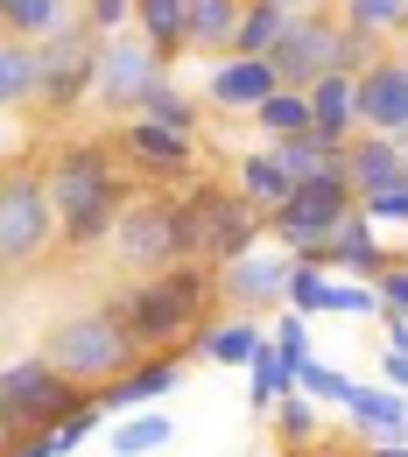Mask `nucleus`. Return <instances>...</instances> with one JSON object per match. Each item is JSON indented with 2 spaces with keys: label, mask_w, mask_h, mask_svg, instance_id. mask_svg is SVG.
Returning a JSON list of instances; mask_svg holds the SVG:
<instances>
[{
  "label": "nucleus",
  "mask_w": 408,
  "mask_h": 457,
  "mask_svg": "<svg viewBox=\"0 0 408 457\" xmlns=\"http://www.w3.org/2000/svg\"><path fill=\"white\" fill-rule=\"evenodd\" d=\"M43 183H50V204L63 219V253L113 246L120 219L134 204V183H127V162H120L113 141H99V134L57 141V155L43 162Z\"/></svg>",
  "instance_id": "f257e3e1"
},
{
  "label": "nucleus",
  "mask_w": 408,
  "mask_h": 457,
  "mask_svg": "<svg viewBox=\"0 0 408 457\" xmlns=\"http://www.w3.org/2000/svg\"><path fill=\"white\" fill-rule=\"evenodd\" d=\"M212 303H219V268H204V261H183L170 275H148V282L99 295V310L113 324H127V338L141 352H190L197 331L212 324Z\"/></svg>",
  "instance_id": "f03ea898"
},
{
  "label": "nucleus",
  "mask_w": 408,
  "mask_h": 457,
  "mask_svg": "<svg viewBox=\"0 0 408 457\" xmlns=\"http://www.w3.org/2000/svg\"><path fill=\"white\" fill-rule=\"evenodd\" d=\"M78 408H92V395L78 380H63L50 366V352H14L7 359V373H0V429H7V444L14 436H57Z\"/></svg>",
  "instance_id": "7ed1b4c3"
},
{
  "label": "nucleus",
  "mask_w": 408,
  "mask_h": 457,
  "mask_svg": "<svg viewBox=\"0 0 408 457\" xmlns=\"http://www.w3.org/2000/svg\"><path fill=\"white\" fill-rule=\"evenodd\" d=\"M43 352H50V366H57L63 380H78L85 395L113 387L120 373H134V366L148 359L141 345L127 338V324H113L99 303H92V310H78V317H63V324H50Z\"/></svg>",
  "instance_id": "20e7f679"
},
{
  "label": "nucleus",
  "mask_w": 408,
  "mask_h": 457,
  "mask_svg": "<svg viewBox=\"0 0 408 457\" xmlns=\"http://www.w3.org/2000/svg\"><path fill=\"white\" fill-rule=\"evenodd\" d=\"M183 219H190V261H204V268H233L268 246V212H254L233 183H190Z\"/></svg>",
  "instance_id": "39448f33"
},
{
  "label": "nucleus",
  "mask_w": 408,
  "mask_h": 457,
  "mask_svg": "<svg viewBox=\"0 0 408 457\" xmlns=\"http://www.w3.org/2000/svg\"><path fill=\"white\" fill-rule=\"evenodd\" d=\"M113 261L148 282V275H170L190 261V219H183V190H134L127 219L113 232Z\"/></svg>",
  "instance_id": "423d86ee"
},
{
  "label": "nucleus",
  "mask_w": 408,
  "mask_h": 457,
  "mask_svg": "<svg viewBox=\"0 0 408 457\" xmlns=\"http://www.w3.org/2000/svg\"><path fill=\"white\" fill-rule=\"evenodd\" d=\"M352 219H359V190H352L346 176H317V183H303L289 197V212L268 219V239L289 246L296 261H317V268H324L331 239H338Z\"/></svg>",
  "instance_id": "0eeeda50"
},
{
  "label": "nucleus",
  "mask_w": 408,
  "mask_h": 457,
  "mask_svg": "<svg viewBox=\"0 0 408 457\" xmlns=\"http://www.w3.org/2000/svg\"><path fill=\"white\" fill-rule=\"evenodd\" d=\"M170 85V63L148 36H113L99 43V85H92V113L106 120H141L148 99Z\"/></svg>",
  "instance_id": "6e6552de"
},
{
  "label": "nucleus",
  "mask_w": 408,
  "mask_h": 457,
  "mask_svg": "<svg viewBox=\"0 0 408 457\" xmlns=\"http://www.w3.org/2000/svg\"><path fill=\"white\" fill-rule=\"evenodd\" d=\"M57 246H63V219L50 204V183L36 170H14L7 190H0V261L21 275V268H36Z\"/></svg>",
  "instance_id": "1a4fd4ad"
},
{
  "label": "nucleus",
  "mask_w": 408,
  "mask_h": 457,
  "mask_svg": "<svg viewBox=\"0 0 408 457\" xmlns=\"http://www.w3.org/2000/svg\"><path fill=\"white\" fill-rule=\"evenodd\" d=\"M92 85H99V43L85 29L36 50V113L43 120H71L78 106H92Z\"/></svg>",
  "instance_id": "9d476101"
},
{
  "label": "nucleus",
  "mask_w": 408,
  "mask_h": 457,
  "mask_svg": "<svg viewBox=\"0 0 408 457\" xmlns=\"http://www.w3.org/2000/svg\"><path fill=\"white\" fill-rule=\"evenodd\" d=\"M338 43H346V21H338V7L324 0V7H303L289 21V36H282V50H275V78H282V92H317L331 71H338Z\"/></svg>",
  "instance_id": "9b49d317"
},
{
  "label": "nucleus",
  "mask_w": 408,
  "mask_h": 457,
  "mask_svg": "<svg viewBox=\"0 0 408 457\" xmlns=\"http://www.w3.org/2000/svg\"><path fill=\"white\" fill-rule=\"evenodd\" d=\"M113 148L141 183H197V134H176L162 120H120Z\"/></svg>",
  "instance_id": "f8f14e48"
},
{
  "label": "nucleus",
  "mask_w": 408,
  "mask_h": 457,
  "mask_svg": "<svg viewBox=\"0 0 408 457\" xmlns=\"http://www.w3.org/2000/svg\"><path fill=\"white\" fill-rule=\"evenodd\" d=\"M289 282H296V253L289 246H261L233 268H219V303L233 317H261V310H289Z\"/></svg>",
  "instance_id": "ddd939ff"
},
{
  "label": "nucleus",
  "mask_w": 408,
  "mask_h": 457,
  "mask_svg": "<svg viewBox=\"0 0 408 457\" xmlns=\"http://www.w3.org/2000/svg\"><path fill=\"white\" fill-rule=\"evenodd\" d=\"M275 92H282V78H275L268 57H219V63H204V106H219V113H246L254 120Z\"/></svg>",
  "instance_id": "4468645a"
},
{
  "label": "nucleus",
  "mask_w": 408,
  "mask_h": 457,
  "mask_svg": "<svg viewBox=\"0 0 408 457\" xmlns=\"http://www.w3.org/2000/svg\"><path fill=\"white\" fill-rule=\"evenodd\" d=\"M183 359H190V352H148L134 373H120L113 387H99V408H106L113 422L120 415H141V408H162V401L183 387Z\"/></svg>",
  "instance_id": "2eb2a0df"
},
{
  "label": "nucleus",
  "mask_w": 408,
  "mask_h": 457,
  "mask_svg": "<svg viewBox=\"0 0 408 457\" xmlns=\"http://www.w3.org/2000/svg\"><path fill=\"white\" fill-rule=\"evenodd\" d=\"M408 127V63L387 57L359 78V134H402Z\"/></svg>",
  "instance_id": "dca6fc26"
},
{
  "label": "nucleus",
  "mask_w": 408,
  "mask_h": 457,
  "mask_svg": "<svg viewBox=\"0 0 408 457\" xmlns=\"http://www.w3.org/2000/svg\"><path fill=\"white\" fill-rule=\"evenodd\" d=\"M324 268H331V275H352V282H380L387 268H402V253H395V246L380 239V226H373L366 212H359V219H352V226L331 239Z\"/></svg>",
  "instance_id": "f3484780"
},
{
  "label": "nucleus",
  "mask_w": 408,
  "mask_h": 457,
  "mask_svg": "<svg viewBox=\"0 0 408 457\" xmlns=\"http://www.w3.org/2000/svg\"><path fill=\"white\" fill-rule=\"evenodd\" d=\"M346 183L359 197H380V190H402L408 183V155L395 134H359L346 148Z\"/></svg>",
  "instance_id": "a211bd4d"
},
{
  "label": "nucleus",
  "mask_w": 408,
  "mask_h": 457,
  "mask_svg": "<svg viewBox=\"0 0 408 457\" xmlns=\"http://www.w3.org/2000/svg\"><path fill=\"white\" fill-rule=\"evenodd\" d=\"M261 352H268L261 317H233V310H226V317H212V324L197 331V345H190V359H204V366H239V373H246Z\"/></svg>",
  "instance_id": "6ab92c4d"
},
{
  "label": "nucleus",
  "mask_w": 408,
  "mask_h": 457,
  "mask_svg": "<svg viewBox=\"0 0 408 457\" xmlns=\"http://www.w3.org/2000/svg\"><path fill=\"white\" fill-rule=\"evenodd\" d=\"M233 190L254 204V212H268V219H275V212H289V197L303 190V183H296V176L282 170L268 148H246V155L233 162Z\"/></svg>",
  "instance_id": "aec40b11"
},
{
  "label": "nucleus",
  "mask_w": 408,
  "mask_h": 457,
  "mask_svg": "<svg viewBox=\"0 0 408 457\" xmlns=\"http://www.w3.org/2000/svg\"><path fill=\"white\" fill-rule=\"evenodd\" d=\"M0 29L14 36V43H57L78 29V0H0Z\"/></svg>",
  "instance_id": "412c9836"
},
{
  "label": "nucleus",
  "mask_w": 408,
  "mask_h": 457,
  "mask_svg": "<svg viewBox=\"0 0 408 457\" xmlns=\"http://www.w3.org/2000/svg\"><path fill=\"white\" fill-rule=\"evenodd\" d=\"M346 422L359 429V436H373V444H402V436H408V395H402V387H387V380H373V387L352 395Z\"/></svg>",
  "instance_id": "4be33fe9"
},
{
  "label": "nucleus",
  "mask_w": 408,
  "mask_h": 457,
  "mask_svg": "<svg viewBox=\"0 0 408 457\" xmlns=\"http://www.w3.org/2000/svg\"><path fill=\"white\" fill-rule=\"evenodd\" d=\"M310 113H317V134L331 148H352L359 141V78L352 71H331L317 92H310Z\"/></svg>",
  "instance_id": "5701e85b"
},
{
  "label": "nucleus",
  "mask_w": 408,
  "mask_h": 457,
  "mask_svg": "<svg viewBox=\"0 0 408 457\" xmlns=\"http://www.w3.org/2000/svg\"><path fill=\"white\" fill-rule=\"evenodd\" d=\"M239 14H246V0H190V57H204V63L233 57Z\"/></svg>",
  "instance_id": "b1692460"
},
{
  "label": "nucleus",
  "mask_w": 408,
  "mask_h": 457,
  "mask_svg": "<svg viewBox=\"0 0 408 457\" xmlns=\"http://www.w3.org/2000/svg\"><path fill=\"white\" fill-rule=\"evenodd\" d=\"M134 36H148L162 63L190 57V0H134Z\"/></svg>",
  "instance_id": "393cba45"
},
{
  "label": "nucleus",
  "mask_w": 408,
  "mask_h": 457,
  "mask_svg": "<svg viewBox=\"0 0 408 457\" xmlns=\"http://www.w3.org/2000/svg\"><path fill=\"white\" fill-rule=\"evenodd\" d=\"M289 395H303V366H296V359H282V352H275V338H268V352L246 366V408L268 422V415H275V401H289Z\"/></svg>",
  "instance_id": "a878e982"
},
{
  "label": "nucleus",
  "mask_w": 408,
  "mask_h": 457,
  "mask_svg": "<svg viewBox=\"0 0 408 457\" xmlns=\"http://www.w3.org/2000/svg\"><path fill=\"white\" fill-rule=\"evenodd\" d=\"M170 436H176L170 415L162 408H141V415H120L113 429H106V451L113 457H155V451H170Z\"/></svg>",
  "instance_id": "bb28decb"
},
{
  "label": "nucleus",
  "mask_w": 408,
  "mask_h": 457,
  "mask_svg": "<svg viewBox=\"0 0 408 457\" xmlns=\"http://www.w3.org/2000/svg\"><path fill=\"white\" fill-rule=\"evenodd\" d=\"M289 21H296L289 7H275V0H246L233 57H275V50H282V36H289Z\"/></svg>",
  "instance_id": "cd10ccee"
},
{
  "label": "nucleus",
  "mask_w": 408,
  "mask_h": 457,
  "mask_svg": "<svg viewBox=\"0 0 408 457\" xmlns=\"http://www.w3.org/2000/svg\"><path fill=\"white\" fill-rule=\"evenodd\" d=\"M0 106H7V120H21L29 106H36V43H0Z\"/></svg>",
  "instance_id": "c85d7f7f"
},
{
  "label": "nucleus",
  "mask_w": 408,
  "mask_h": 457,
  "mask_svg": "<svg viewBox=\"0 0 408 457\" xmlns=\"http://www.w3.org/2000/svg\"><path fill=\"white\" fill-rule=\"evenodd\" d=\"M338 7V21L346 29H366V36H380V43H408V0H331Z\"/></svg>",
  "instance_id": "c756f323"
},
{
  "label": "nucleus",
  "mask_w": 408,
  "mask_h": 457,
  "mask_svg": "<svg viewBox=\"0 0 408 457\" xmlns=\"http://www.w3.org/2000/svg\"><path fill=\"white\" fill-rule=\"evenodd\" d=\"M268 422H275V444H282V451H317V444H324V408H317V401L310 395H289V401H275V415H268Z\"/></svg>",
  "instance_id": "7c9ffc66"
},
{
  "label": "nucleus",
  "mask_w": 408,
  "mask_h": 457,
  "mask_svg": "<svg viewBox=\"0 0 408 457\" xmlns=\"http://www.w3.org/2000/svg\"><path fill=\"white\" fill-rule=\"evenodd\" d=\"M296 183H317V176H346V148H331L324 134H303V141H282V148H268Z\"/></svg>",
  "instance_id": "2f4dec72"
},
{
  "label": "nucleus",
  "mask_w": 408,
  "mask_h": 457,
  "mask_svg": "<svg viewBox=\"0 0 408 457\" xmlns=\"http://www.w3.org/2000/svg\"><path fill=\"white\" fill-rule=\"evenodd\" d=\"M254 127L268 134V148H282V141H303V134H317V113H310V92H275L261 113H254Z\"/></svg>",
  "instance_id": "473e14b6"
},
{
  "label": "nucleus",
  "mask_w": 408,
  "mask_h": 457,
  "mask_svg": "<svg viewBox=\"0 0 408 457\" xmlns=\"http://www.w3.org/2000/svg\"><path fill=\"white\" fill-rule=\"evenodd\" d=\"M303 395L317 401V408H352L359 380H352L346 366H331V359H310V366H303Z\"/></svg>",
  "instance_id": "72a5a7b5"
},
{
  "label": "nucleus",
  "mask_w": 408,
  "mask_h": 457,
  "mask_svg": "<svg viewBox=\"0 0 408 457\" xmlns=\"http://www.w3.org/2000/svg\"><path fill=\"white\" fill-rule=\"evenodd\" d=\"M78 29H85L92 43L134 36V0H78Z\"/></svg>",
  "instance_id": "f704fd0d"
},
{
  "label": "nucleus",
  "mask_w": 408,
  "mask_h": 457,
  "mask_svg": "<svg viewBox=\"0 0 408 457\" xmlns=\"http://www.w3.org/2000/svg\"><path fill=\"white\" fill-rule=\"evenodd\" d=\"M395 57V43H380V36H366V29H346V43H338V71H352V78H366L373 63Z\"/></svg>",
  "instance_id": "c9c22d12"
},
{
  "label": "nucleus",
  "mask_w": 408,
  "mask_h": 457,
  "mask_svg": "<svg viewBox=\"0 0 408 457\" xmlns=\"http://www.w3.org/2000/svg\"><path fill=\"white\" fill-rule=\"evenodd\" d=\"M324 288H331V268H317V261H296L289 310H303V317H324Z\"/></svg>",
  "instance_id": "e433bc0d"
},
{
  "label": "nucleus",
  "mask_w": 408,
  "mask_h": 457,
  "mask_svg": "<svg viewBox=\"0 0 408 457\" xmlns=\"http://www.w3.org/2000/svg\"><path fill=\"white\" fill-rule=\"evenodd\" d=\"M141 120H162V127H176V134H197V99H183L176 78H170V85L148 99V113H141Z\"/></svg>",
  "instance_id": "4c0bfd02"
},
{
  "label": "nucleus",
  "mask_w": 408,
  "mask_h": 457,
  "mask_svg": "<svg viewBox=\"0 0 408 457\" xmlns=\"http://www.w3.org/2000/svg\"><path fill=\"white\" fill-rule=\"evenodd\" d=\"M275 352L296 359V366L317 359V352H310V317H303V310H275Z\"/></svg>",
  "instance_id": "58836bf2"
},
{
  "label": "nucleus",
  "mask_w": 408,
  "mask_h": 457,
  "mask_svg": "<svg viewBox=\"0 0 408 457\" xmlns=\"http://www.w3.org/2000/svg\"><path fill=\"white\" fill-rule=\"evenodd\" d=\"M359 212H366L380 232H387V226H408V183H402V190H380V197H359Z\"/></svg>",
  "instance_id": "ea45409f"
},
{
  "label": "nucleus",
  "mask_w": 408,
  "mask_h": 457,
  "mask_svg": "<svg viewBox=\"0 0 408 457\" xmlns=\"http://www.w3.org/2000/svg\"><path fill=\"white\" fill-rule=\"evenodd\" d=\"M380 303H387V317H408V261L380 275Z\"/></svg>",
  "instance_id": "a19ab883"
},
{
  "label": "nucleus",
  "mask_w": 408,
  "mask_h": 457,
  "mask_svg": "<svg viewBox=\"0 0 408 457\" xmlns=\"http://www.w3.org/2000/svg\"><path fill=\"white\" fill-rule=\"evenodd\" d=\"M7 457H71V451H63V436H14Z\"/></svg>",
  "instance_id": "79ce46f5"
},
{
  "label": "nucleus",
  "mask_w": 408,
  "mask_h": 457,
  "mask_svg": "<svg viewBox=\"0 0 408 457\" xmlns=\"http://www.w3.org/2000/svg\"><path fill=\"white\" fill-rule=\"evenodd\" d=\"M380 380H387V387H402V395H408V352H395V345H380Z\"/></svg>",
  "instance_id": "37998d69"
},
{
  "label": "nucleus",
  "mask_w": 408,
  "mask_h": 457,
  "mask_svg": "<svg viewBox=\"0 0 408 457\" xmlns=\"http://www.w3.org/2000/svg\"><path fill=\"white\" fill-rule=\"evenodd\" d=\"M366 457H408V436L402 444H366Z\"/></svg>",
  "instance_id": "c03bdc74"
},
{
  "label": "nucleus",
  "mask_w": 408,
  "mask_h": 457,
  "mask_svg": "<svg viewBox=\"0 0 408 457\" xmlns=\"http://www.w3.org/2000/svg\"><path fill=\"white\" fill-rule=\"evenodd\" d=\"M275 7H289V14H303V7H324V0H275Z\"/></svg>",
  "instance_id": "a18cd8bd"
},
{
  "label": "nucleus",
  "mask_w": 408,
  "mask_h": 457,
  "mask_svg": "<svg viewBox=\"0 0 408 457\" xmlns=\"http://www.w3.org/2000/svg\"><path fill=\"white\" fill-rule=\"evenodd\" d=\"M395 141H402V155H408V127H402V134H395Z\"/></svg>",
  "instance_id": "49530a36"
},
{
  "label": "nucleus",
  "mask_w": 408,
  "mask_h": 457,
  "mask_svg": "<svg viewBox=\"0 0 408 457\" xmlns=\"http://www.w3.org/2000/svg\"><path fill=\"white\" fill-rule=\"evenodd\" d=\"M395 57H402V63H408V43H402V50H395Z\"/></svg>",
  "instance_id": "de8ad7c7"
},
{
  "label": "nucleus",
  "mask_w": 408,
  "mask_h": 457,
  "mask_svg": "<svg viewBox=\"0 0 408 457\" xmlns=\"http://www.w3.org/2000/svg\"><path fill=\"white\" fill-rule=\"evenodd\" d=\"M402 261H408V246H402Z\"/></svg>",
  "instance_id": "09e8293b"
}]
</instances>
